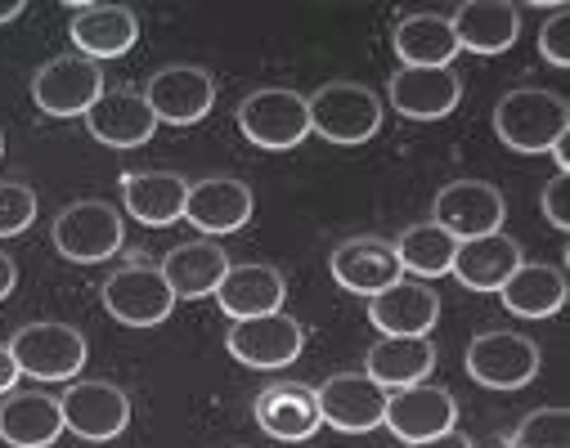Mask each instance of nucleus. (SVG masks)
Returning <instances> with one entry per match:
<instances>
[{
  "mask_svg": "<svg viewBox=\"0 0 570 448\" xmlns=\"http://www.w3.org/2000/svg\"><path fill=\"white\" fill-rule=\"evenodd\" d=\"M494 135L517 148V153H552L570 135V103L557 90L521 86L499 99L494 108Z\"/></svg>",
  "mask_w": 570,
  "mask_h": 448,
  "instance_id": "f257e3e1",
  "label": "nucleus"
},
{
  "mask_svg": "<svg viewBox=\"0 0 570 448\" xmlns=\"http://www.w3.org/2000/svg\"><path fill=\"white\" fill-rule=\"evenodd\" d=\"M311 135L355 148L382 130V99L360 81H328L306 99Z\"/></svg>",
  "mask_w": 570,
  "mask_h": 448,
  "instance_id": "f03ea898",
  "label": "nucleus"
},
{
  "mask_svg": "<svg viewBox=\"0 0 570 448\" xmlns=\"http://www.w3.org/2000/svg\"><path fill=\"white\" fill-rule=\"evenodd\" d=\"M99 301L121 328H158L176 310V291L158 265H121L99 282Z\"/></svg>",
  "mask_w": 570,
  "mask_h": 448,
  "instance_id": "7ed1b4c3",
  "label": "nucleus"
},
{
  "mask_svg": "<svg viewBox=\"0 0 570 448\" xmlns=\"http://www.w3.org/2000/svg\"><path fill=\"white\" fill-rule=\"evenodd\" d=\"M238 130L247 143L269 148V153H288V148L311 139V112H306V94L283 90V86H265L252 90L238 103Z\"/></svg>",
  "mask_w": 570,
  "mask_h": 448,
  "instance_id": "20e7f679",
  "label": "nucleus"
},
{
  "mask_svg": "<svg viewBox=\"0 0 570 448\" xmlns=\"http://www.w3.org/2000/svg\"><path fill=\"white\" fill-rule=\"evenodd\" d=\"M55 247L63 260H77V265H99L108 256L121 251L126 242V225H121V211H112V202H99V198H86V202H72L55 216V229H50Z\"/></svg>",
  "mask_w": 570,
  "mask_h": 448,
  "instance_id": "39448f33",
  "label": "nucleus"
},
{
  "mask_svg": "<svg viewBox=\"0 0 570 448\" xmlns=\"http://www.w3.org/2000/svg\"><path fill=\"white\" fill-rule=\"evenodd\" d=\"M104 68L86 54H55L37 77H32V103L46 117H86L90 103L104 94Z\"/></svg>",
  "mask_w": 570,
  "mask_h": 448,
  "instance_id": "423d86ee",
  "label": "nucleus"
},
{
  "mask_svg": "<svg viewBox=\"0 0 570 448\" xmlns=\"http://www.w3.org/2000/svg\"><path fill=\"white\" fill-rule=\"evenodd\" d=\"M10 355L23 377L37 381H72L86 368V337L68 323H28L14 332Z\"/></svg>",
  "mask_w": 570,
  "mask_h": 448,
  "instance_id": "0eeeda50",
  "label": "nucleus"
},
{
  "mask_svg": "<svg viewBox=\"0 0 570 448\" xmlns=\"http://www.w3.org/2000/svg\"><path fill=\"white\" fill-rule=\"evenodd\" d=\"M436 225L454 238V242H472V238H490V233H503V216H508V202L494 185L485 180H454L436 193V207H432Z\"/></svg>",
  "mask_w": 570,
  "mask_h": 448,
  "instance_id": "6e6552de",
  "label": "nucleus"
},
{
  "mask_svg": "<svg viewBox=\"0 0 570 448\" xmlns=\"http://www.w3.org/2000/svg\"><path fill=\"white\" fill-rule=\"evenodd\" d=\"M463 364L485 390H521L539 377V346L521 332H481Z\"/></svg>",
  "mask_w": 570,
  "mask_h": 448,
  "instance_id": "1a4fd4ad",
  "label": "nucleus"
},
{
  "mask_svg": "<svg viewBox=\"0 0 570 448\" xmlns=\"http://www.w3.org/2000/svg\"><path fill=\"white\" fill-rule=\"evenodd\" d=\"M229 355L243 364V368H288L293 359H302V346H306V328L288 315V310H278V315H265V319H243L229 328L225 337Z\"/></svg>",
  "mask_w": 570,
  "mask_h": 448,
  "instance_id": "9d476101",
  "label": "nucleus"
},
{
  "mask_svg": "<svg viewBox=\"0 0 570 448\" xmlns=\"http://www.w3.org/2000/svg\"><path fill=\"white\" fill-rule=\"evenodd\" d=\"M328 269H333L337 287L351 291V296H377V291H386L391 282L404 278L395 242L377 238V233H355V238L337 242L333 256H328Z\"/></svg>",
  "mask_w": 570,
  "mask_h": 448,
  "instance_id": "9b49d317",
  "label": "nucleus"
},
{
  "mask_svg": "<svg viewBox=\"0 0 570 448\" xmlns=\"http://www.w3.org/2000/svg\"><path fill=\"white\" fill-rule=\"evenodd\" d=\"M59 412H63V430L90 444L117 439L130 426V399L112 381H72L59 399Z\"/></svg>",
  "mask_w": 570,
  "mask_h": 448,
  "instance_id": "f8f14e48",
  "label": "nucleus"
},
{
  "mask_svg": "<svg viewBox=\"0 0 570 448\" xmlns=\"http://www.w3.org/2000/svg\"><path fill=\"white\" fill-rule=\"evenodd\" d=\"M315 395H320V417L342 435L377 430L386 417V399H391V390H382L364 372H337L324 386H315Z\"/></svg>",
  "mask_w": 570,
  "mask_h": 448,
  "instance_id": "ddd939ff",
  "label": "nucleus"
},
{
  "mask_svg": "<svg viewBox=\"0 0 570 448\" xmlns=\"http://www.w3.org/2000/svg\"><path fill=\"white\" fill-rule=\"evenodd\" d=\"M441 319V296L432 282L400 278L386 291L368 296V323L382 337H432Z\"/></svg>",
  "mask_w": 570,
  "mask_h": 448,
  "instance_id": "4468645a",
  "label": "nucleus"
},
{
  "mask_svg": "<svg viewBox=\"0 0 570 448\" xmlns=\"http://www.w3.org/2000/svg\"><path fill=\"white\" fill-rule=\"evenodd\" d=\"M454 421H459V404L436 381H422V386H409V390H391L386 417H382V426L395 439H404V444L445 435V430H454Z\"/></svg>",
  "mask_w": 570,
  "mask_h": 448,
  "instance_id": "2eb2a0df",
  "label": "nucleus"
},
{
  "mask_svg": "<svg viewBox=\"0 0 570 448\" xmlns=\"http://www.w3.org/2000/svg\"><path fill=\"white\" fill-rule=\"evenodd\" d=\"M145 103L154 108L158 126H194L212 112L216 103V81L207 68H189V63H176V68H163L149 77V90H145Z\"/></svg>",
  "mask_w": 570,
  "mask_h": 448,
  "instance_id": "dca6fc26",
  "label": "nucleus"
},
{
  "mask_svg": "<svg viewBox=\"0 0 570 448\" xmlns=\"http://www.w3.org/2000/svg\"><path fill=\"white\" fill-rule=\"evenodd\" d=\"M72 23H68V37H72V50L104 63V59H121L135 41H139V19L126 10V6H99V0H77L68 6Z\"/></svg>",
  "mask_w": 570,
  "mask_h": 448,
  "instance_id": "f3484780",
  "label": "nucleus"
},
{
  "mask_svg": "<svg viewBox=\"0 0 570 448\" xmlns=\"http://www.w3.org/2000/svg\"><path fill=\"white\" fill-rule=\"evenodd\" d=\"M386 99L409 121H436L450 117L463 99V81L454 68H395Z\"/></svg>",
  "mask_w": 570,
  "mask_h": 448,
  "instance_id": "a211bd4d",
  "label": "nucleus"
},
{
  "mask_svg": "<svg viewBox=\"0 0 570 448\" xmlns=\"http://www.w3.org/2000/svg\"><path fill=\"white\" fill-rule=\"evenodd\" d=\"M252 412H256L261 430H265L269 439H278V444H302V439H311V435L324 426V417H320V395H315V386H306V381H274V386H265V390L256 395Z\"/></svg>",
  "mask_w": 570,
  "mask_h": 448,
  "instance_id": "6ab92c4d",
  "label": "nucleus"
},
{
  "mask_svg": "<svg viewBox=\"0 0 570 448\" xmlns=\"http://www.w3.org/2000/svg\"><path fill=\"white\" fill-rule=\"evenodd\" d=\"M86 130L104 143V148H139L149 143L158 130L154 108L145 103V90H104L90 112H86Z\"/></svg>",
  "mask_w": 570,
  "mask_h": 448,
  "instance_id": "aec40b11",
  "label": "nucleus"
},
{
  "mask_svg": "<svg viewBox=\"0 0 570 448\" xmlns=\"http://www.w3.org/2000/svg\"><path fill=\"white\" fill-rule=\"evenodd\" d=\"M283 296H288V282L274 265H261V260H247V265H229L220 287H216V306L243 323V319H265V315H278L283 310Z\"/></svg>",
  "mask_w": 570,
  "mask_h": 448,
  "instance_id": "412c9836",
  "label": "nucleus"
},
{
  "mask_svg": "<svg viewBox=\"0 0 570 448\" xmlns=\"http://www.w3.org/2000/svg\"><path fill=\"white\" fill-rule=\"evenodd\" d=\"M252 211H256L252 189L243 180H229V176L198 180V185H189V198H185V220L207 238L243 229L252 220Z\"/></svg>",
  "mask_w": 570,
  "mask_h": 448,
  "instance_id": "4be33fe9",
  "label": "nucleus"
},
{
  "mask_svg": "<svg viewBox=\"0 0 570 448\" xmlns=\"http://www.w3.org/2000/svg\"><path fill=\"white\" fill-rule=\"evenodd\" d=\"M450 28H454L459 50L503 54L521 37V14H517V6H508V0H468V6L454 10Z\"/></svg>",
  "mask_w": 570,
  "mask_h": 448,
  "instance_id": "5701e85b",
  "label": "nucleus"
},
{
  "mask_svg": "<svg viewBox=\"0 0 570 448\" xmlns=\"http://www.w3.org/2000/svg\"><path fill=\"white\" fill-rule=\"evenodd\" d=\"M185 198H189L185 176H171V171H126L121 176L126 211L149 229H167L185 220Z\"/></svg>",
  "mask_w": 570,
  "mask_h": 448,
  "instance_id": "b1692460",
  "label": "nucleus"
},
{
  "mask_svg": "<svg viewBox=\"0 0 570 448\" xmlns=\"http://www.w3.org/2000/svg\"><path fill=\"white\" fill-rule=\"evenodd\" d=\"M167 287L176 291V301H198V296H216L225 269H229V256L220 242L212 238H194V242H180L167 251V260L158 265Z\"/></svg>",
  "mask_w": 570,
  "mask_h": 448,
  "instance_id": "393cba45",
  "label": "nucleus"
},
{
  "mask_svg": "<svg viewBox=\"0 0 570 448\" xmlns=\"http://www.w3.org/2000/svg\"><path fill=\"white\" fill-rule=\"evenodd\" d=\"M63 435L59 399L41 390H14L0 399V439L10 448H50Z\"/></svg>",
  "mask_w": 570,
  "mask_h": 448,
  "instance_id": "a878e982",
  "label": "nucleus"
},
{
  "mask_svg": "<svg viewBox=\"0 0 570 448\" xmlns=\"http://www.w3.org/2000/svg\"><path fill=\"white\" fill-rule=\"evenodd\" d=\"M436 368V341L432 337H382L368 350L364 377H373L382 390H409L422 386Z\"/></svg>",
  "mask_w": 570,
  "mask_h": 448,
  "instance_id": "bb28decb",
  "label": "nucleus"
},
{
  "mask_svg": "<svg viewBox=\"0 0 570 448\" xmlns=\"http://www.w3.org/2000/svg\"><path fill=\"white\" fill-rule=\"evenodd\" d=\"M521 242L508 238V233H490V238H472V242H459L454 251V278L468 287V291H499L517 265H521Z\"/></svg>",
  "mask_w": 570,
  "mask_h": 448,
  "instance_id": "cd10ccee",
  "label": "nucleus"
},
{
  "mask_svg": "<svg viewBox=\"0 0 570 448\" xmlns=\"http://www.w3.org/2000/svg\"><path fill=\"white\" fill-rule=\"evenodd\" d=\"M503 310L517 319H552L566 306V273L557 265H530L521 260L517 273L499 287Z\"/></svg>",
  "mask_w": 570,
  "mask_h": 448,
  "instance_id": "c85d7f7f",
  "label": "nucleus"
},
{
  "mask_svg": "<svg viewBox=\"0 0 570 448\" xmlns=\"http://www.w3.org/2000/svg\"><path fill=\"white\" fill-rule=\"evenodd\" d=\"M391 46H395L404 68H450L454 54H459V41H454V28H450L445 14L400 19L395 32H391Z\"/></svg>",
  "mask_w": 570,
  "mask_h": 448,
  "instance_id": "c756f323",
  "label": "nucleus"
},
{
  "mask_svg": "<svg viewBox=\"0 0 570 448\" xmlns=\"http://www.w3.org/2000/svg\"><path fill=\"white\" fill-rule=\"evenodd\" d=\"M454 251L459 242L436 225V220H422V225H409L395 242V256H400V269L413 273V278H441L454 269Z\"/></svg>",
  "mask_w": 570,
  "mask_h": 448,
  "instance_id": "7c9ffc66",
  "label": "nucleus"
},
{
  "mask_svg": "<svg viewBox=\"0 0 570 448\" xmlns=\"http://www.w3.org/2000/svg\"><path fill=\"white\" fill-rule=\"evenodd\" d=\"M508 448H570V412L566 408H534L512 430Z\"/></svg>",
  "mask_w": 570,
  "mask_h": 448,
  "instance_id": "2f4dec72",
  "label": "nucleus"
},
{
  "mask_svg": "<svg viewBox=\"0 0 570 448\" xmlns=\"http://www.w3.org/2000/svg\"><path fill=\"white\" fill-rule=\"evenodd\" d=\"M37 220V193L28 185L0 180V238H19Z\"/></svg>",
  "mask_w": 570,
  "mask_h": 448,
  "instance_id": "473e14b6",
  "label": "nucleus"
},
{
  "mask_svg": "<svg viewBox=\"0 0 570 448\" xmlns=\"http://www.w3.org/2000/svg\"><path fill=\"white\" fill-rule=\"evenodd\" d=\"M539 54L552 68H570V10L566 6H552V19L539 32Z\"/></svg>",
  "mask_w": 570,
  "mask_h": 448,
  "instance_id": "72a5a7b5",
  "label": "nucleus"
},
{
  "mask_svg": "<svg viewBox=\"0 0 570 448\" xmlns=\"http://www.w3.org/2000/svg\"><path fill=\"white\" fill-rule=\"evenodd\" d=\"M566 193H570V176H552L548 185H543V193H539V207H543V216L566 233L570 229V202H566Z\"/></svg>",
  "mask_w": 570,
  "mask_h": 448,
  "instance_id": "f704fd0d",
  "label": "nucleus"
},
{
  "mask_svg": "<svg viewBox=\"0 0 570 448\" xmlns=\"http://www.w3.org/2000/svg\"><path fill=\"white\" fill-rule=\"evenodd\" d=\"M19 364H14V355H10V346H0V399L6 395H14V386H19Z\"/></svg>",
  "mask_w": 570,
  "mask_h": 448,
  "instance_id": "c9c22d12",
  "label": "nucleus"
},
{
  "mask_svg": "<svg viewBox=\"0 0 570 448\" xmlns=\"http://www.w3.org/2000/svg\"><path fill=\"white\" fill-rule=\"evenodd\" d=\"M404 448H472V439L454 426V430H445V435H432V439H417V444H404Z\"/></svg>",
  "mask_w": 570,
  "mask_h": 448,
  "instance_id": "e433bc0d",
  "label": "nucleus"
},
{
  "mask_svg": "<svg viewBox=\"0 0 570 448\" xmlns=\"http://www.w3.org/2000/svg\"><path fill=\"white\" fill-rule=\"evenodd\" d=\"M14 282H19V265H14L6 251H0V301H6V296L14 291Z\"/></svg>",
  "mask_w": 570,
  "mask_h": 448,
  "instance_id": "4c0bfd02",
  "label": "nucleus"
},
{
  "mask_svg": "<svg viewBox=\"0 0 570 448\" xmlns=\"http://www.w3.org/2000/svg\"><path fill=\"white\" fill-rule=\"evenodd\" d=\"M19 14H23V0H0V28L14 23Z\"/></svg>",
  "mask_w": 570,
  "mask_h": 448,
  "instance_id": "58836bf2",
  "label": "nucleus"
},
{
  "mask_svg": "<svg viewBox=\"0 0 570 448\" xmlns=\"http://www.w3.org/2000/svg\"><path fill=\"white\" fill-rule=\"evenodd\" d=\"M0 158H6V135H0Z\"/></svg>",
  "mask_w": 570,
  "mask_h": 448,
  "instance_id": "ea45409f",
  "label": "nucleus"
}]
</instances>
